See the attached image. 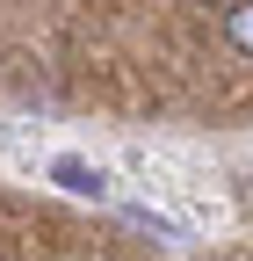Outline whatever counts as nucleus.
<instances>
[{
	"label": "nucleus",
	"mask_w": 253,
	"mask_h": 261,
	"mask_svg": "<svg viewBox=\"0 0 253 261\" xmlns=\"http://www.w3.org/2000/svg\"><path fill=\"white\" fill-rule=\"evenodd\" d=\"M225 44L253 58V0H232V8H225Z\"/></svg>",
	"instance_id": "1"
},
{
	"label": "nucleus",
	"mask_w": 253,
	"mask_h": 261,
	"mask_svg": "<svg viewBox=\"0 0 253 261\" xmlns=\"http://www.w3.org/2000/svg\"><path fill=\"white\" fill-rule=\"evenodd\" d=\"M58 181H66L73 196H102V189H109L102 174H94V167H80V160H58Z\"/></svg>",
	"instance_id": "2"
}]
</instances>
